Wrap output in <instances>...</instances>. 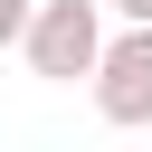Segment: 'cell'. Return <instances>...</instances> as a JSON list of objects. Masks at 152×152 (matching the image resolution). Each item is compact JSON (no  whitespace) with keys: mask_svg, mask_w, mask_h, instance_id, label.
Returning a JSON list of instances; mask_svg holds the SVG:
<instances>
[{"mask_svg":"<svg viewBox=\"0 0 152 152\" xmlns=\"http://www.w3.org/2000/svg\"><path fill=\"white\" fill-rule=\"evenodd\" d=\"M142 152H152V142H142Z\"/></svg>","mask_w":152,"mask_h":152,"instance_id":"obj_5","label":"cell"},{"mask_svg":"<svg viewBox=\"0 0 152 152\" xmlns=\"http://www.w3.org/2000/svg\"><path fill=\"white\" fill-rule=\"evenodd\" d=\"M95 114L114 133H152V28H114V48L95 66Z\"/></svg>","mask_w":152,"mask_h":152,"instance_id":"obj_2","label":"cell"},{"mask_svg":"<svg viewBox=\"0 0 152 152\" xmlns=\"http://www.w3.org/2000/svg\"><path fill=\"white\" fill-rule=\"evenodd\" d=\"M104 19H114L104 0H38V28H28V48H19V57H28L48 86H76V76L95 86V66H104V48H114V28H104Z\"/></svg>","mask_w":152,"mask_h":152,"instance_id":"obj_1","label":"cell"},{"mask_svg":"<svg viewBox=\"0 0 152 152\" xmlns=\"http://www.w3.org/2000/svg\"><path fill=\"white\" fill-rule=\"evenodd\" d=\"M28 28H38V0H0V57L28 48Z\"/></svg>","mask_w":152,"mask_h":152,"instance_id":"obj_3","label":"cell"},{"mask_svg":"<svg viewBox=\"0 0 152 152\" xmlns=\"http://www.w3.org/2000/svg\"><path fill=\"white\" fill-rule=\"evenodd\" d=\"M114 10V28H152V0H104Z\"/></svg>","mask_w":152,"mask_h":152,"instance_id":"obj_4","label":"cell"}]
</instances>
